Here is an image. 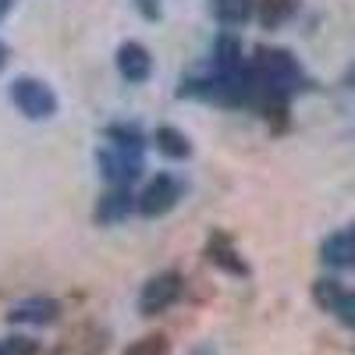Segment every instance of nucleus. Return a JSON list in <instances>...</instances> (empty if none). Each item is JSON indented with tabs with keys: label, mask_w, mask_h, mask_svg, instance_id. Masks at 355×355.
I'll use <instances>...</instances> for the list:
<instances>
[{
	"label": "nucleus",
	"mask_w": 355,
	"mask_h": 355,
	"mask_svg": "<svg viewBox=\"0 0 355 355\" xmlns=\"http://www.w3.org/2000/svg\"><path fill=\"white\" fill-rule=\"evenodd\" d=\"M178 299H182V274H160V277H153L150 284L142 288V295H139V313L142 316H157V313H164V309H171Z\"/></svg>",
	"instance_id": "obj_1"
},
{
	"label": "nucleus",
	"mask_w": 355,
	"mask_h": 355,
	"mask_svg": "<svg viewBox=\"0 0 355 355\" xmlns=\"http://www.w3.org/2000/svg\"><path fill=\"white\" fill-rule=\"evenodd\" d=\"M11 100H15L28 117H50V114H53V96H50V89H43V85L33 82V78L15 82Z\"/></svg>",
	"instance_id": "obj_2"
},
{
	"label": "nucleus",
	"mask_w": 355,
	"mask_h": 355,
	"mask_svg": "<svg viewBox=\"0 0 355 355\" xmlns=\"http://www.w3.org/2000/svg\"><path fill=\"white\" fill-rule=\"evenodd\" d=\"M174 199H178V189H174V182L171 178H157V182L142 192V199H139V210L146 214V217H153V214H164V210H171L174 206Z\"/></svg>",
	"instance_id": "obj_3"
},
{
	"label": "nucleus",
	"mask_w": 355,
	"mask_h": 355,
	"mask_svg": "<svg viewBox=\"0 0 355 355\" xmlns=\"http://www.w3.org/2000/svg\"><path fill=\"white\" fill-rule=\"evenodd\" d=\"M57 313H61V306L53 299H28L11 309V320L15 323H50V320H57Z\"/></svg>",
	"instance_id": "obj_4"
},
{
	"label": "nucleus",
	"mask_w": 355,
	"mask_h": 355,
	"mask_svg": "<svg viewBox=\"0 0 355 355\" xmlns=\"http://www.w3.org/2000/svg\"><path fill=\"white\" fill-rule=\"evenodd\" d=\"M117 64H121L125 78L142 82L146 75H150V53H146L139 43H125V46H121V53H117Z\"/></svg>",
	"instance_id": "obj_5"
},
{
	"label": "nucleus",
	"mask_w": 355,
	"mask_h": 355,
	"mask_svg": "<svg viewBox=\"0 0 355 355\" xmlns=\"http://www.w3.org/2000/svg\"><path fill=\"white\" fill-rule=\"evenodd\" d=\"M323 256H327V263H334V266H352L355 263V231L334 234V239L323 245Z\"/></svg>",
	"instance_id": "obj_6"
},
{
	"label": "nucleus",
	"mask_w": 355,
	"mask_h": 355,
	"mask_svg": "<svg viewBox=\"0 0 355 355\" xmlns=\"http://www.w3.org/2000/svg\"><path fill=\"white\" fill-rule=\"evenodd\" d=\"M214 11H217V18L220 21H245L249 18V11H252V4L249 0H214Z\"/></svg>",
	"instance_id": "obj_7"
},
{
	"label": "nucleus",
	"mask_w": 355,
	"mask_h": 355,
	"mask_svg": "<svg viewBox=\"0 0 355 355\" xmlns=\"http://www.w3.org/2000/svg\"><path fill=\"white\" fill-rule=\"evenodd\" d=\"M125 355H171V345H167L164 334H146L135 345H128Z\"/></svg>",
	"instance_id": "obj_8"
},
{
	"label": "nucleus",
	"mask_w": 355,
	"mask_h": 355,
	"mask_svg": "<svg viewBox=\"0 0 355 355\" xmlns=\"http://www.w3.org/2000/svg\"><path fill=\"white\" fill-rule=\"evenodd\" d=\"M157 146L167 153V157H185L189 153V142L182 132H174V128H160L157 132Z\"/></svg>",
	"instance_id": "obj_9"
},
{
	"label": "nucleus",
	"mask_w": 355,
	"mask_h": 355,
	"mask_svg": "<svg viewBox=\"0 0 355 355\" xmlns=\"http://www.w3.org/2000/svg\"><path fill=\"white\" fill-rule=\"evenodd\" d=\"M291 0H263V21L266 25H281L288 15H291Z\"/></svg>",
	"instance_id": "obj_10"
},
{
	"label": "nucleus",
	"mask_w": 355,
	"mask_h": 355,
	"mask_svg": "<svg viewBox=\"0 0 355 355\" xmlns=\"http://www.w3.org/2000/svg\"><path fill=\"white\" fill-rule=\"evenodd\" d=\"M125 210H128V196H125V192H114V196H107L103 206H100V220H114V217H121Z\"/></svg>",
	"instance_id": "obj_11"
},
{
	"label": "nucleus",
	"mask_w": 355,
	"mask_h": 355,
	"mask_svg": "<svg viewBox=\"0 0 355 355\" xmlns=\"http://www.w3.org/2000/svg\"><path fill=\"white\" fill-rule=\"evenodd\" d=\"M313 295H316V302H320V306H327L331 313H334V306H338V299H341V291H338L334 281H320V284L313 288Z\"/></svg>",
	"instance_id": "obj_12"
},
{
	"label": "nucleus",
	"mask_w": 355,
	"mask_h": 355,
	"mask_svg": "<svg viewBox=\"0 0 355 355\" xmlns=\"http://www.w3.org/2000/svg\"><path fill=\"white\" fill-rule=\"evenodd\" d=\"M334 313H338V320L345 323V327H355V291L341 295L338 306H334Z\"/></svg>",
	"instance_id": "obj_13"
},
{
	"label": "nucleus",
	"mask_w": 355,
	"mask_h": 355,
	"mask_svg": "<svg viewBox=\"0 0 355 355\" xmlns=\"http://www.w3.org/2000/svg\"><path fill=\"white\" fill-rule=\"evenodd\" d=\"M4 355H40V345L33 338H11L4 345Z\"/></svg>",
	"instance_id": "obj_14"
},
{
	"label": "nucleus",
	"mask_w": 355,
	"mask_h": 355,
	"mask_svg": "<svg viewBox=\"0 0 355 355\" xmlns=\"http://www.w3.org/2000/svg\"><path fill=\"white\" fill-rule=\"evenodd\" d=\"M8 8H11V0H0V18L8 15Z\"/></svg>",
	"instance_id": "obj_15"
},
{
	"label": "nucleus",
	"mask_w": 355,
	"mask_h": 355,
	"mask_svg": "<svg viewBox=\"0 0 355 355\" xmlns=\"http://www.w3.org/2000/svg\"><path fill=\"white\" fill-rule=\"evenodd\" d=\"M4 57H8V50H4V46H0V68H4Z\"/></svg>",
	"instance_id": "obj_16"
},
{
	"label": "nucleus",
	"mask_w": 355,
	"mask_h": 355,
	"mask_svg": "<svg viewBox=\"0 0 355 355\" xmlns=\"http://www.w3.org/2000/svg\"><path fill=\"white\" fill-rule=\"evenodd\" d=\"M196 355H210V352H206V348H199V352H196Z\"/></svg>",
	"instance_id": "obj_17"
},
{
	"label": "nucleus",
	"mask_w": 355,
	"mask_h": 355,
	"mask_svg": "<svg viewBox=\"0 0 355 355\" xmlns=\"http://www.w3.org/2000/svg\"><path fill=\"white\" fill-rule=\"evenodd\" d=\"M53 355H64V352H53Z\"/></svg>",
	"instance_id": "obj_18"
},
{
	"label": "nucleus",
	"mask_w": 355,
	"mask_h": 355,
	"mask_svg": "<svg viewBox=\"0 0 355 355\" xmlns=\"http://www.w3.org/2000/svg\"><path fill=\"white\" fill-rule=\"evenodd\" d=\"M0 355H4V348H0Z\"/></svg>",
	"instance_id": "obj_19"
}]
</instances>
